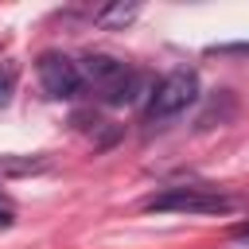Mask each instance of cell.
<instances>
[{
    "instance_id": "9c48e42d",
    "label": "cell",
    "mask_w": 249,
    "mask_h": 249,
    "mask_svg": "<svg viewBox=\"0 0 249 249\" xmlns=\"http://www.w3.org/2000/svg\"><path fill=\"white\" fill-rule=\"evenodd\" d=\"M12 89H16V78H12L8 70H0V109L12 101Z\"/></svg>"
},
{
    "instance_id": "30bf717a",
    "label": "cell",
    "mask_w": 249,
    "mask_h": 249,
    "mask_svg": "<svg viewBox=\"0 0 249 249\" xmlns=\"http://www.w3.org/2000/svg\"><path fill=\"white\" fill-rule=\"evenodd\" d=\"M12 222H16V206H12V202L0 195V230H8Z\"/></svg>"
},
{
    "instance_id": "6da1fadb",
    "label": "cell",
    "mask_w": 249,
    "mask_h": 249,
    "mask_svg": "<svg viewBox=\"0 0 249 249\" xmlns=\"http://www.w3.org/2000/svg\"><path fill=\"white\" fill-rule=\"evenodd\" d=\"M195 97H198V74L187 66L171 70L163 82H156V89L148 97V124H163V121L179 117L187 105H195Z\"/></svg>"
},
{
    "instance_id": "8992f818",
    "label": "cell",
    "mask_w": 249,
    "mask_h": 249,
    "mask_svg": "<svg viewBox=\"0 0 249 249\" xmlns=\"http://www.w3.org/2000/svg\"><path fill=\"white\" fill-rule=\"evenodd\" d=\"M51 160L39 152V156H0V179H23V175H39L47 171Z\"/></svg>"
},
{
    "instance_id": "277c9868",
    "label": "cell",
    "mask_w": 249,
    "mask_h": 249,
    "mask_svg": "<svg viewBox=\"0 0 249 249\" xmlns=\"http://www.w3.org/2000/svg\"><path fill=\"white\" fill-rule=\"evenodd\" d=\"M78 70H82V82H89L97 93H105V89L117 86L132 66L121 62V58H113V54H86V58L78 62Z\"/></svg>"
},
{
    "instance_id": "ba28073f",
    "label": "cell",
    "mask_w": 249,
    "mask_h": 249,
    "mask_svg": "<svg viewBox=\"0 0 249 249\" xmlns=\"http://www.w3.org/2000/svg\"><path fill=\"white\" fill-rule=\"evenodd\" d=\"M230 117H233V93L226 89V93H222V109H218V101H214V105L198 117V128H214V121H230Z\"/></svg>"
},
{
    "instance_id": "5b68a950",
    "label": "cell",
    "mask_w": 249,
    "mask_h": 249,
    "mask_svg": "<svg viewBox=\"0 0 249 249\" xmlns=\"http://www.w3.org/2000/svg\"><path fill=\"white\" fill-rule=\"evenodd\" d=\"M144 93H148V78H144L140 70H128V74L117 82V86H109V89H105V93H97V97H101L105 105L121 109V105H136Z\"/></svg>"
},
{
    "instance_id": "8fae6325",
    "label": "cell",
    "mask_w": 249,
    "mask_h": 249,
    "mask_svg": "<svg viewBox=\"0 0 249 249\" xmlns=\"http://www.w3.org/2000/svg\"><path fill=\"white\" fill-rule=\"evenodd\" d=\"M230 233H233V237H237V241H249V222H241V226H233V230H230Z\"/></svg>"
},
{
    "instance_id": "7a4b0ae2",
    "label": "cell",
    "mask_w": 249,
    "mask_h": 249,
    "mask_svg": "<svg viewBox=\"0 0 249 249\" xmlns=\"http://www.w3.org/2000/svg\"><path fill=\"white\" fill-rule=\"evenodd\" d=\"M144 210H179V214H226L233 210V198L210 191V187H167L152 198H144Z\"/></svg>"
},
{
    "instance_id": "3957f363",
    "label": "cell",
    "mask_w": 249,
    "mask_h": 249,
    "mask_svg": "<svg viewBox=\"0 0 249 249\" xmlns=\"http://www.w3.org/2000/svg\"><path fill=\"white\" fill-rule=\"evenodd\" d=\"M35 70H39V86H43V93H47V97H54V101H62V97H78V89L86 86V82H82L78 62H74V58H66V54H58V51L39 54Z\"/></svg>"
},
{
    "instance_id": "52a82bcc",
    "label": "cell",
    "mask_w": 249,
    "mask_h": 249,
    "mask_svg": "<svg viewBox=\"0 0 249 249\" xmlns=\"http://www.w3.org/2000/svg\"><path fill=\"white\" fill-rule=\"evenodd\" d=\"M136 4H109V8H101V12H93V23L97 27H105V31H117V27H128L132 19H136Z\"/></svg>"
}]
</instances>
